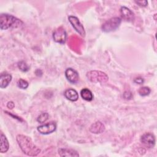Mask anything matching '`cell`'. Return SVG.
I'll list each match as a JSON object with an SVG mask.
<instances>
[{
  "label": "cell",
  "mask_w": 157,
  "mask_h": 157,
  "mask_svg": "<svg viewBox=\"0 0 157 157\" xmlns=\"http://www.w3.org/2000/svg\"><path fill=\"white\" fill-rule=\"evenodd\" d=\"M16 139L21 150L26 155L36 156L40 153V149L33 143L30 137L23 134H18L17 136Z\"/></svg>",
  "instance_id": "cell-1"
},
{
  "label": "cell",
  "mask_w": 157,
  "mask_h": 157,
  "mask_svg": "<svg viewBox=\"0 0 157 157\" xmlns=\"http://www.w3.org/2000/svg\"><path fill=\"white\" fill-rule=\"evenodd\" d=\"M23 25V22L13 15L2 13L0 16V27L2 30L10 28L19 27Z\"/></svg>",
  "instance_id": "cell-2"
},
{
  "label": "cell",
  "mask_w": 157,
  "mask_h": 157,
  "mask_svg": "<svg viewBox=\"0 0 157 157\" xmlns=\"http://www.w3.org/2000/svg\"><path fill=\"white\" fill-rule=\"evenodd\" d=\"M86 77L88 80L92 82H100L104 83L106 82L109 77L107 75L102 71H91L87 72Z\"/></svg>",
  "instance_id": "cell-3"
},
{
  "label": "cell",
  "mask_w": 157,
  "mask_h": 157,
  "mask_svg": "<svg viewBox=\"0 0 157 157\" xmlns=\"http://www.w3.org/2000/svg\"><path fill=\"white\" fill-rule=\"evenodd\" d=\"M121 20L119 17H113L107 20L102 25V30L105 33H109L116 30L120 25Z\"/></svg>",
  "instance_id": "cell-4"
},
{
  "label": "cell",
  "mask_w": 157,
  "mask_h": 157,
  "mask_svg": "<svg viewBox=\"0 0 157 157\" xmlns=\"http://www.w3.org/2000/svg\"><path fill=\"white\" fill-rule=\"evenodd\" d=\"M56 129V124L54 121H50L44 124L39 126L37 128L39 133L47 135L54 132Z\"/></svg>",
  "instance_id": "cell-5"
},
{
  "label": "cell",
  "mask_w": 157,
  "mask_h": 157,
  "mask_svg": "<svg viewBox=\"0 0 157 157\" xmlns=\"http://www.w3.org/2000/svg\"><path fill=\"white\" fill-rule=\"evenodd\" d=\"M53 38L56 42L63 44L65 43L67 39V33L64 28L59 27L53 32Z\"/></svg>",
  "instance_id": "cell-6"
},
{
  "label": "cell",
  "mask_w": 157,
  "mask_h": 157,
  "mask_svg": "<svg viewBox=\"0 0 157 157\" xmlns=\"http://www.w3.org/2000/svg\"><path fill=\"white\" fill-rule=\"evenodd\" d=\"M68 20L75 30L82 36H85V31L84 29L83 26L78 20V18L74 16H69L68 17Z\"/></svg>",
  "instance_id": "cell-7"
},
{
  "label": "cell",
  "mask_w": 157,
  "mask_h": 157,
  "mask_svg": "<svg viewBox=\"0 0 157 157\" xmlns=\"http://www.w3.org/2000/svg\"><path fill=\"white\" fill-rule=\"evenodd\" d=\"M140 141L146 147L151 148L155 144V137L153 134L147 132L141 136Z\"/></svg>",
  "instance_id": "cell-8"
},
{
  "label": "cell",
  "mask_w": 157,
  "mask_h": 157,
  "mask_svg": "<svg viewBox=\"0 0 157 157\" xmlns=\"http://www.w3.org/2000/svg\"><path fill=\"white\" fill-rule=\"evenodd\" d=\"M65 76L67 80L71 83H75L78 82L79 76L78 72L72 68H67L65 71Z\"/></svg>",
  "instance_id": "cell-9"
},
{
  "label": "cell",
  "mask_w": 157,
  "mask_h": 157,
  "mask_svg": "<svg viewBox=\"0 0 157 157\" xmlns=\"http://www.w3.org/2000/svg\"><path fill=\"white\" fill-rule=\"evenodd\" d=\"M120 14L121 18L126 21H133L134 20V13L128 7L123 6L120 9Z\"/></svg>",
  "instance_id": "cell-10"
},
{
  "label": "cell",
  "mask_w": 157,
  "mask_h": 157,
  "mask_svg": "<svg viewBox=\"0 0 157 157\" xmlns=\"http://www.w3.org/2000/svg\"><path fill=\"white\" fill-rule=\"evenodd\" d=\"M12 75L7 72H3L0 75V87L1 88H6L12 80Z\"/></svg>",
  "instance_id": "cell-11"
},
{
  "label": "cell",
  "mask_w": 157,
  "mask_h": 157,
  "mask_svg": "<svg viewBox=\"0 0 157 157\" xmlns=\"http://www.w3.org/2000/svg\"><path fill=\"white\" fill-rule=\"evenodd\" d=\"M105 126L101 121H96L92 124L90 128V131L94 134H99L104 132Z\"/></svg>",
  "instance_id": "cell-12"
},
{
  "label": "cell",
  "mask_w": 157,
  "mask_h": 157,
  "mask_svg": "<svg viewBox=\"0 0 157 157\" xmlns=\"http://www.w3.org/2000/svg\"><path fill=\"white\" fill-rule=\"evenodd\" d=\"M64 96L71 101H76L78 99V94L76 90L72 88H69L64 91Z\"/></svg>",
  "instance_id": "cell-13"
},
{
  "label": "cell",
  "mask_w": 157,
  "mask_h": 157,
  "mask_svg": "<svg viewBox=\"0 0 157 157\" xmlns=\"http://www.w3.org/2000/svg\"><path fill=\"white\" fill-rule=\"evenodd\" d=\"M58 154L60 156H78L79 154L75 150L69 148H59Z\"/></svg>",
  "instance_id": "cell-14"
},
{
  "label": "cell",
  "mask_w": 157,
  "mask_h": 157,
  "mask_svg": "<svg viewBox=\"0 0 157 157\" xmlns=\"http://www.w3.org/2000/svg\"><path fill=\"white\" fill-rule=\"evenodd\" d=\"M1 153H6L9 150V144L6 137L1 132Z\"/></svg>",
  "instance_id": "cell-15"
},
{
  "label": "cell",
  "mask_w": 157,
  "mask_h": 157,
  "mask_svg": "<svg viewBox=\"0 0 157 157\" xmlns=\"http://www.w3.org/2000/svg\"><path fill=\"white\" fill-rule=\"evenodd\" d=\"M80 95L84 100L87 101H91L93 99V95L92 92L86 88H83L80 91Z\"/></svg>",
  "instance_id": "cell-16"
},
{
  "label": "cell",
  "mask_w": 157,
  "mask_h": 157,
  "mask_svg": "<svg viewBox=\"0 0 157 157\" xmlns=\"http://www.w3.org/2000/svg\"><path fill=\"white\" fill-rule=\"evenodd\" d=\"M139 94L142 96H146L149 95V94L151 92V90L149 87L147 86H142L139 88Z\"/></svg>",
  "instance_id": "cell-17"
},
{
  "label": "cell",
  "mask_w": 157,
  "mask_h": 157,
  "mask_svg": "<svg viewBox=\"0 0 157 157\" xmlns=\"http://www.w3.org/2000/svg\"><path fill=\"white\" fill-rule=\"evenodd\" d=\"M48 117H49V115L48 113H41L38 117H37V121L40 123H43L44 122H45L48 118Z\"/></svg>",
  "instance_id": "cell-18"
},
{
  "label": "cell",
  "mask_w": 157,
  "mask_h": 157,
  "mask_svg": "<svg viewBox=\"0 0 157 157\" xmlns=\"http://www.w3.org/2000/svg\"><path fill=\"white\" fill-rule=\"evenodd\" d=\"M17 85L20 88H21V89H26L28 87V85H29V83L28 82L25 80H23L22 78H20L18 82H17Z\"/></svg>",
  "instance_id": "cell-19"
},
{
  "label": "cell",
  "mask_w": 157,
  "mask_h": 157,
  "mask_svg": "<svg viewBox=\"0 0 157 157\" xmlns=\"http://www.w3.org/2000/svg\"><path fill=\"white\" fill-rule=\"evenodd\" d=\"M18 68L23 72H26L29 70V67L27 65V64L23 61H20L18 63Z\"/></svg>",
  "instance_id": "cell-20"
},
{
  "label": "cell",
  "mask_w": 157,
  "mask_h": 157,
  "mask_svg": "<svg viewBox=\"0 0 157 157\" xmlns=\"http://www.w3.org/2000/svg\"><path fill=\"white\" fill-rule=\"evenodd\" d=\"M135 2L141 7H145L148 4V2L147 1H136Z\"/></svg>",
  "instance_id": "cell-21"
},
{
  "label": "cell",
  "mask_w": 157,
  "mask_h": 157,
  "mask_svg": "<svg viewBox=\"0 0 157 157\" xmlns=\"http://www.w3.org/2000/svg\"><path fill=\"white\" fill-rule=\"evenodd\" d=\"M123 97L126 99H129L132 98V94L129 91H125L123 94Z\"/></svg>",
  "instance_id": "cell-22"
},
{
  "label": "cell",
  "mask_w": 157,
  "mask_h": 157,
  "mask_svg": "<svg viewBox=\"0 0 157 157\" xmlns=\"http://www.w3.org/2000/svg\"><path fill=\"white\" fill-rule=\"evenodd\" d=\"M134 82L136 83H138V84H142L144 83V79L141 77H137V78H136L134 80Z\"/></svg>",
  "instance_id": "cell-23"
},
{
  "label": "cell",
  "mask_w": 157,
  "mask_h": 157,
  "mask_svg": "<svg viewBox=\"0 0 157 157\" xmlns=\"http://www.w3.org/2000/svg\"><path fill=\"white\" fill-rule=\"evenodd\" d=\"M14 106H15V104H14V103H13V102H12V101L9 102L7 103V107L8 108L10 109H12L14 107Z\"/></svg>",
  "instance_id": "cell-24"
}]
</instances>
